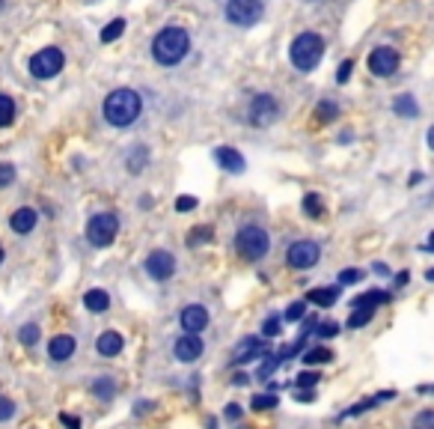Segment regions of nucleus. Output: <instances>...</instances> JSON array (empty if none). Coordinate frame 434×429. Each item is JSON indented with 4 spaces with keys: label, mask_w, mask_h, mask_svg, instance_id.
<instances>
[{
    "label": "nucleus",
    "mask_w": 434,
    "mask_h": 429,
    "mask_svg": "<svg viewBox=\"0 0 434 429\" xmlns=\"http://www.w3.org/2000/svg\"><path fill=\"white\" fill-rule=\"evenodd\" d=\"M426 280H429V283H434V268H429V272H426Z\"/></svg>",
    "instance_id": "nucleus-55"
},
{
    "label": "nucleus",
    "mask_w": 434,
    "mask_h": 429,
    "mask_svg": "<svg viewBox=\"0 0 434 429\" xmlns=\"http://www.w3.org/2000/svg\"><path fill=\"white\" fill-rule=\"evenodd\" d=\"M36 221H39V212H36L33 206H21V209H15L12 214H9V227H12V232H18V236L33 232Z\"/></svg>",
    "instance_id": "nucleus-17"
},
{
    "label": "nucleus",
    "mask_w": 434,
    "mask_h": 429,
    "mask_svg": "<svg viewBox=\"0 0 434 429\" xmlns=\"http://www.w3.org/2000/svg\"><path fill=\"white\" fill-rule=\"evenodd\" d=\"M369 72L375 78H393L399 72V51L390 48V45H381L369 54Z\"/></svg>",
    "instance_id": "nucleus-12"
},
{
    "label": "nucleus",
    "mask_w": 434,
    "mask_h": 429,
    "mask_svg": "<svg viewBox=\"0 0 434 429\" xmlns=\"http://www.w3.org/2000/svg\"><path fill=\"white\" fill-rule=\"evenodd\" d=\"M265 15V3L262 0H226V18L238 27H253Z\"/></svg>",
    "instance_id": "nucleus-9"
},
{
    "label": "nucleus",
    "mask_w": 434,
    "mask_h": 429,
    "mask_svg": "<svg viewBox=\"0 0 434 429\" xmlns=\"http://www.w3.org/2000/svg\"><path fill=\"white\" fill-rule=\"evenodd\" d=\"M78 352V340L71 337V334H54L51 337V343H48V361L54 364H66L71 361Z\"/></svg>",
    "instance_id": "nucleus-15"
},
{
    "label": "nucleus",
    "mask_w": 434,
    "mask_h": 429,
    "mask_svg": "<svg viewBox=\"0 0 434 429\" xmlns=\"http://www.w3.org/2000/svg\"><path fill=\"white\" fill-rule=\"evenodd\" d=\"M426 140H429V149L434 152V125H431V129H429V134H426Z\"/></svg>",
    "instance_id": "nucleus-52"
},
{
    "label": "nucleus",
    "mask_w": 434,
    "mask_h": 429,
    "mask_svg": "<svg viewBox=\"0 0 434 429\" xmlns=\"http://www.w3.org/2000/svg\"><path fill=\"white\" fill-rule=\"evenodd\" d=\"M283 334V316H277V313H271V316H265V322H262V337L265 340H274Z\"/></svg>",
    "instance_id": "nucleus-32"
},
{
    "label": "nucleus",
    "mask_w": 434,
    "mask_h": 429,
    "mask_svg": "<svg viewBox=\"0 0 434 429\" xmlns=\"http://www.w3.org/2000/svg\"><path fill=\"white\" fill-rule=\"evenodd\" d=\"M12 120H15V102H12V96L0 93V129L12 125Z\"/></svg>",
    "instance_id": "nucleus-34"
},
{
    "label": "nucleus",
    "mask_w": 434,
    "mask_h": 429,
    "mask_svg": "<svg viewBox=\"0 0 434 429\" xmlns=\"http://www.w3.org/2000/svg\"><path fill=\"white\" fill-rule=\"evenodd\" d=\"M306 316V301H292L283 313V322H304Z\"/></svg>",
    "instance_id": "nucleus-37"
},
{
    "label": "nucleus",
    "mask_w": 434,
    "mask_h": 429,
    "mask_svg": "<svg viewBox=\"0 0 434 429\" xmlns=\"http://www.w3.org/2000/svg\"><path fill=\"white\" fill-rule=\"evenodd\" d=\"M411 429H434V408H422L420 415L411 420Z\"/></svg>",
    "instance_id": "nucleus-39"
},
{
    "label": "nucleus",
    "mask_w": 434,
    "mask_h": 429,
    "mask_svg": "<svg viewBox=\"0 0 434 429\" xmlns=\"http://www.w3.org/2000/svg\"><path fill=\"white\" fill-rule=\"evenodd\" d=\"M15 167L12 164H9V161H0V188H9V185H12L15 182Z\"/></svg>",
    "instance_id": "nucleus-42"
},
{
    "label": "nucleus",
    "mask_w": 434,
    "mask_h": 429,
    "mask_svg": "<svg viewBox=\"0 0 434 429\" xmlns=\"http://www.w3.org/2000/svg\"><path fill=\"white\" fill-rule=\"evenodd\" d=\"M333 358H336V355H333L328 346H312V349H306V352H304V364L306 366H321V364H330Z\"/></svg>",
    "instance_id": "nucleus-25"
},
{
    "label": "nucleus",
    "mask_w": 434,
    "mask_h": 429,
    "mask_svg": "<svg viewBox=\"0 0 434 429\" xmlns=\"http://www.w3.org/2000/svg\"><path fill=\"white\" fill-rule=\"evenodd\" d=\"M297 402H315V388H295Z\"/></svg>",
    "instance_id": "nucleus-45"
},
{
    "label": "nucleus",
    "mask_w": 434,
    "mask_h": 429,
    "mask_svg": "<svg viewBox=\"0 0 434 429\" xmlns=\"http://www.w3.org/2000/svg\"><path fill=\"white\" fill-rule=\"evenodd\" d=\"M191 51V36H187L185 27H164L155 39H152V57H155L161 66H176L182 63Z\"/></svg>",
    "instance_id": "nucleus-2"
},
{
    "label": "nucleus",
    "mask_w": 434,
    "mask_h": 429,
    "mask_svg": "<svg viewBox=\"0 0 434 429\" xmlns=\"http://www.w3.org/2000/svg\"><path fill=\"white\" fill-rule=\"evenodd\" d=\"M372 272L381 274V277H390V265H387V263H372Z\"/></svg>",
    "instance_id": "nucleus-51"
},
{
    "label": "nucleus",
    "mask_w": 434,
    "mask_h": 429,
    "mask_svg": "<svg viewBox=\"0 0 434 429\" xmlns=\"http://www.w3.org/2000/svg\"><path fill=\"white\" fill-rule=\"evenodd\" d=\"M319 259H321V248L312 239H297L286 250V265L295 268V272H306V268L319 265Z\"/></svg>",
    "instance_id": "nucleus-6"
},
{
    "label": "nucleus",
    "mask_w": 434,
    "mask_h": 429,
    "mask_svg": "<svg viewBox=\"0 0 434 429\" xmlns=\"http://www.w3.org/2000/svg\"><path fill=\"white\" fill-rule=\"evenodd\" d=\"M39 337H42V328L36 325V322H24V325L18 328V340H21V346H27V349H33L39 343Z\"/></svg>",
    "instance_id": "nucleus-27"
},
{
    "label": "nucleus",
    "mask_w": 434,
    "mask_h": 429,
    "mask_svg": "<svg viewBox=\"0 0 434 429\" xmlns=\"http://www.w3.org/2000/svg\"><path fill=\"white\" fill-rule=\"evenodd\" d=\"M411 283V272H399L393 277V286H408Z\"/></svg>",
    "instance_id": "nucleus-49"
},
{
    "label": "nucleus",
    "mask_w": 434,
    "mask_h": 429,
    "mask_svg": "<svg viewBox=\"0 0 434 429\" xmlns=\"http://www.w3.org/2000/svg\"><path fill=\"white\" fill-rule=\"evenodd\" d=\"M62 66H66V57H62V51L60 48H42V51H36L33 57H30V75L33 78H39V80H48V78H57Z\"/></svg>",
    "instance_id": "nucleus-8"
},
{
    "label": "nucleus",
    "mask_w": 434,
    "mask_h": 429,
    "mask_svg": "<svg viewBox=\"0 0 434 429\" xmlns=\"http://www.w3.org/2000/svg\"><path fill=\"white\" fill-rule=\"evenodd\" d=\"M426 250H431V254H434V232H431L429 241H426Z\"/></svg>",
    "instance_id": "nucleus-53"
},
{
    "label": "nucleus",
    "mask_w": 434,
    "mask_h": 429,
    "mask_svg": "<svg viewBox=\"0 0 434 429\" xmlns=\"http://www.w3.org/2000/svg\"><path fill=\"white\" fill-rule=\"evenodd\" d=\"M339 286H315V289L306 292V301L315 304V307H333L339 298Z\"/></svg>",
    "instance_id": "nucleus-22"
},
{
    "label": "nucleus",
    "mask_w": 434,
    "mask_h": 429,
    "mask_svg": "<svg viewBox=\"0 0 434 429\" xmlns=\"http://www.w3.org/2000/svg\"><path fill=\"white\" fill-rule=\"evenodd\" d=\"M339 116V104L330 102V98H321L319 104H315V120L319 122H333Z\"/></svg>",
    "instance_id": "nucleus-28"
},
{
    "label": "nucleus",
    "mask_w": 434,
    "mask_h": 429,
    "mask_svg": "<svg viewBox=\"0 0 434 429\" xmlns=\"http://www.w3.org/2000/svg\"><path fill=\"white\" fill-rule=\"evenodd\" d=\"M0 263H3V248H0Z\"/></svg>",
    "instance_id": "nucleus-57"
},
{
    "label": "nucleus",
    "mask_w": 434,
    "mask_h": 429,
    "mask_svg": "<svg viewBox=\"0 0 434 429\" xmlns=\"http://www.w3.org/2000/svg\"><path fill=\"white\" fill-rule=\"evenodd\" d=\"M0 6H3V0H0Z\"/></svg>",
    "instance_id": "nucleus-58"
},
{
    "label": "nucleus",
    "mask_w": 434,
    "mask_h": 429,
    "mask_svg": "<svg viewBox=\"0 0 434 429\" xmlns=\"http://www.w3.org/2000/svg\"><path fill=\"white\" fill-rule=\"evenodd\" d=\"M271 352V346H268V340L265 337H244L238 346H235V352H232V364L238 366V364H253V361H259V358H265Z\"/></svg>",
    "instance_id": "nucleus-13"
},
{
    "label": "nucleus",
    "mask_w": 434,
    "mask_h": 429,
    "mask_svg": "<svg viewBox=\"0 0 434 429\" xmlns=\"http://www.w3.org/2000/svg\"><path fill=\"white\" fill-rule=\"evenodd\" d=\"M241 417H244V408L238 406V402H226L223 420H229V424H241Z\"/></svg>",
    "instance_id": "nucleus-43"
},
{
    "label": "nucleus",
    "mask_w": 434,
    "mask_h": 429,
    "mask_svg": "<svg viewBox=\"0 0 434 429\" xmlns=\"http://www.w3.org/2000/svg\"><path fill=\"white\" fill-rule=\"evenodd\" d=\"M214 161H217V167L226 170V173H241V170H244V155L238 149H232V146H217L214 149Z\"/></svg>",
    "instance_id": "nucleus-18"
},
{
    "label": "nucleus",
    "mask_w": 434,
    "mask_h": 429,
    "mask_svg": "<svg viewBox=\"0 0 434 429\" xmlns=\"http://www.w3.org/2000/svg\"><path fill=\"white\" fill-rule=\"evenodd\" d=\"M247 120H250V125H256V129L277 122V120H279V104H277V98L271 96V93H256V96L250 98Z\"/></svg>",
    "instance_id": "nucleus-10"
},
{
    "label": "nucleus",
    "mask_w": 434,
    "mask_h": 429,
    "mask_svg": "<svg viewBox=\"0 0 434 429\" xmlns=\"http://www.w3.org/2000/svg\"><path fill=\"white\" fill-rule=\"evenodd\" d=\"M339 331H342V325H339V322L328 319V322H319V328H315L312 334H315V337H321V340H333V337L339 334Z\"/></svg>",
    "instance_id": "nucleus-38"
},
{
    "label": "nucleus",
    "mask_w": 434,
    "mask_h": 429,
    "mask_svg": "<svg viewBox=\"0 0 434 429\" xmlns=\"http://www.w3.org/2000/svg\"><path fill=\"white\" fill-rule=\"evenodd\" d=\"M351 69H354V63H351V60H345V63L339 66V72H336V80H339V84H345V80L351 78Z\"/></svg>",
    "instance_id": "nucleus-48"
},
{
    "label": "nucleus",
    "mask_w": 434,
    "mask_h": 429,
    "mask_svg": "<svg viewBox=\"0 0 434 429\" xmlns=\"http://www.w3.org/2000/svg\"><path fill=\"white\" fill-rule=\"evenodd\" d=\"M235 254L247 263H259L271 254V232L259 223H244V227L235 232Z\"/></svg>",
    "instance_id": "nucleus-3"
},
{
    "label": "nucleus",
    "mask_w": 434,
    "mask_h": 429,
    "mask_svg": "<svg viewBox=\"0 0 434 429\" xmlns=\"http://www.w3.org/2000/svg\"><path fill=\"white\" fill-rule=\"evenodd\" d=\"M152 408H155V402H152V399H137V402H134V415H149V411Z\"/></svg>",
    "instance_id": "nucleus-46"
},
{
    "label": "nucleus",
    "mask_w": 434,
    "mask_h": 429,
    "mask_svg": "<svg viewBox=\"0 0 434 429\" xmlns=\"http://www.w3.org/2000/svg\"><path fill=\"white\" fill-rule=\"evenodd\" d=\"M265 358H268V361H262V364H259V370H256V379H259V382H268L271 375L277 373V366L283 364V358L274 355V352H268Z\"/></svg>",
    "instance_id": "nucleus-30"
},
{
    "label": "nucleus",
    "mask_w": 434,
    "mask_h": 429,
    "mask_svg": "<svg viewBox=\"0 0 434 429\" xmlns=\"http://www.w3.org/2000/svg\"><path fill=\"white\" fill-rule=\"evenodd\" d=\"M122 33H125V18H113V21H111V24H107L104 30H102V42H107V45H111V42H116V39H119Z\"/></svg>",
    "instance_id": "nucleus-36"
},
{
    "label": "nucleus",
    "mask_w": 434,
    "mask_h": 429,
    "mask_svg": "<svg viewBox=\"0 0 434 429\" xmlns=\"http://www.w3.org/2000/svg\"><path fill=\"white\" fill-rule=\"evenodd\" d=\"M15 411H18L15 399H12V397H3V393H0V424L12 420V417H15Z\"/></svg>",
    "instance_id": "nucleus-40"
},
{
    "label": "nucleus",
    "mask_w": 434,
    "mask_h": 429,
    "mask_svg": "<svg viewBox=\"0 0 434 429\" xmlns=\"http://www.w3.org/2000/svg\"><path fill=\"white\" fill-rule=\"evenodd\" d=\"M277 406H279L277 393H253V399H250V408L253 411H271V408H277Z\"/></svg>",
    "instance_id": "nucleus-33"
},
{
    "label": "nucleus",
    "mask_w": 434,
    "mask_h": 429,
    "mask_svg": "<svg viewBox=\"0 0 434 429\" xmlns=\"http://www.w3.org/2000/svg\"><path fill=\"white\" fill-rule=\"evenodd\" d=\"M321 382V373L315 370V366H306L304 373H297V379H295V388H315V384Z\"/></svg>",
    "instance_id": "nucleus-35"
},
{
    "label": "nucleus",
    "mask_w": 434,
    "mask_h": 429,
    "mask_svg": "<svg viewBox=\"0 0 434 429\" xmlns=\"http://www.w3.org/2000/svg\"><path fill=\"white\" fill-rule=\"evenodd\" d=\"M205 352V343L200 334H182L173 343V358L179 364H196Z\"/></svg>",
    "instance_id": "nucleus-14"
},
{
    "label": "nucleus",
    "mask_w": 434,
    "mask_h": 429,
    "mask_svg": "<svg viewBox=\"0 0 434 429\" xmlns=\"http://www.w3.org/2000/svg\"><path fill=\"white\" fill-rule=\"evenodd\" d=\"M149 164V149L143 146V143H134V146H128V152H125V167H128L131 176L143 173Z\"/></svg>",
    "instance_id": "nucleus-20"
},
{
    "label": "nucleus",
    "mask_w": 434,
    "mask_h": 429,
    "mask_svg": "<svg viewBox=\"0 0 434 429\" xmlns=\"http://www.w3.org/2000/svg\"><path fill=\"white\" fill-rule=\"evenodd\" d=\"M119 236V214L116 212H95L87 221V239L93 248H111Z\"/></svg>",
    "instance_id": "nucleus-5"
},
{
    "label": "nucleus",
    "mask_w": 434,
    "mask_h": 429,
    "mask_svg": "<svg viewBox=\"0 0 434 429\" xmlns=\"http://www.w3.org/2000/svg\"><path fill=\"white\" fill-rule=\"evenodd\" d=\"M393 111H396V116H408V120H413V116H420V104L413 96L404 93V96H396Z\"/></svg>",
    "instance_id": "nucleus-24"
},
{
    "label": "nucleus",
    "mask_w": 434,
    "mask_h": 429,
    "mask_svg": "<svg viewBox=\"0 0 434 429\" xmlns=\"http://www.w3.org/2000/svg\"><path fill=\"white\" fill-rule=\"evenodd\" d=\"M232 384H235V388H244V384H250V375L247 373H235L232 375Z\"/></svg>",
    "instance_id": "nucleus-50"
},
{
    "label": "nucleus",
    "mask_w": 434,
    "mask_h": 429,
    "mask_svg": "<svg viewBox=\"0 0 434 429\" xmlns=\"http://www.w3.org/2000/svg\"><path fill=\"white\" fill-rule=\"evenodd\" d=\"M238 429H253V426H244V424H238Z\"/></svg>",
    "instance_id": "nucleus-56"
},
{
    "label": "nucleus",
    "mask_w": 434,
    "mask_h": 429,
    "mask_svg": "<svg viewBox=\"0 0 434 429\" xmlns=\"http://www.w3.org/2000/svg\"><path fill=\"white\" fill-rule=\"evenodd\" d=\"M122 349H125V337L116 328H107L95 337V352L102 358H116V355H122Z\"/></svg>",
    "instance_id": "nucleus-16"
},
{
    "label": "nucleus",
    "mask_w": 434,
    "mask_h": 429,
    "mask_svg": "<svg viewBox=\"0 0 434 429\" xmlns=\"http://www.w3.org/2000/svg\"><path fill=\"white\" fill-rule=\"evenodd\" d=\"M140 111H143V98H140L137 89L119 87L104 98L102 113H104L107 125H113V129H128V125H134L140 120Z\"/></svg>",
    "instance_id": "nucleus-1"
},
{
    "label": "nucleus",
    "mask_w": 434,
    "mask_h": 429,
    "mask_svg": "<svg viewBox=\"0 0 434 429\" xmlns=\"http://www.w3.org/2000/svg\"><path fill=\"white\" fill-rule=\"evenodd\" d=\"M375 313L372 307H351V316H348V328H363L369 325V322L375 319Z\"/></svg>",
    "instance_id": "nucleus-29"
},
{
    "label": "nucleus",
    "mask_w": 434,
    "mask_h": 429,
    "mask_svg": "<svg viewBox=\"0 0 434 429\" xmlns=\"http://www.w3.org/2000/svg\"><path fill=\"white\" fill-rule=\"evenodd\" d=\"M176 268H179L176 254H173V250H164V248L149 250L146 259H143V272H146L152 280H158V283L170 280V277L176 274Z\"/></svg>",
    "instance_id": "nucleus-7"
},
{
    "label": "nucleus",
    "mask_w": 434,
    "mask_h": 429,
    "mask_svg": "<svg viewBox=\"0 0 434 429\" xmlns=\"http://www.w3.org/2000/svg\"><path fill=\"white\" fill-rule=\"evenodd\" d=\"M390 298H393V295L387 289H366V292H360L357 298L351 301V307H372V310H378V307H384V304H390Z\"/></svg>",
    "instance_id": "nucleus-21"
},
{
    "label": "nucleus",
    "mask_w": 434,
    "mask_h": 429,
    "mask_svg": "<svg viewBox=\"0 0 434 429\" xmlns=\"http://www.w3.org/2000/svg\"><path fill=\"white\" fill-rule=\"evenodd\" d=\"M89 390H93V397L98 402H111L116 397V390H119V384H116L113 375H95V379L89 382Z\"/></svg>",
    "instance_id": "nucleus-19"
},
{
    "label": "nucleus",
    "mask_w": 434,
    "mask_h": 429,
    "mask_svg": "<svg viewBox=\"0 0 434 429\" xmlns=\"http://www.w3.org/2000/svg\"><path fill=\"white\" fill-rule=\"evenodd\" d=\"M214 239V230L209 227V223H203V227H194L191 232H187V248H200V245H209V241Z\"/></svg>",
    "instance_id": "nucleus-26"
},
{
    "label": "nucleus",
    "mask_w": 434,
    "mask_h": 429,
    "mask_svg": "<svg viewBox=\"0 0 434 429\" xmlns=\"http://www.w3.org/2000/svg\"><path fill=\"white\" fill-rule=\"evenodd\" d=\"M196 209V197H187V194H182L176 200V212H194Z\"/></svg>",
    "instance_id": "nucleus-44"
},
{
    "label": "nucleus",
    "mask_w": 434,
    "mask_h": 429,
    "mask_svg": "<svg viewBox=\"0 0 434 429\" xmlns=\"http://www.w3.org/2000/svg\"><path fill=\"white\" fill-rule=\"evenodd\" d=\"M209 307L200 301H194V304H185L182 310H179V325H182L185 334H203L205 328H209Z\"/></svg>",
    "instance_id": "nucleus-11"
},
{
    "label": "nucleus",
    "mask_w": 434,
    "mask_h": 429,
    "mask_svg": "<svg viewBox=\"0 0 434 429\" xmlns=\"http://www.w3.org/2000/svg\"><path fill=\"white\" fill-rule=\"evenodd\" d=\"M60 424L66 426V429H80V417L69 415V411H62V415H60Z\"/></svg>",
    "instance_id": "nucleus-47"
},
{
    "label": "nucleus",
    "mask_w": 434,
    "mask_h": 429,
    "mask_svg": "<svg viewBox=\"0 0 434 429\" xmlns=\"http://www.w3.org/2000/svg\"><path fill=\"white\" fill-rule=\"evenodd\" d=\"M84 307L89 310V313H95V316H102V313H107L111 310V295H107V289H89V292H84Z\"/></svg>",
    "instance_id": "nucleus-23"
},
{
    "label": "nucleus",
    "mask_w": 434,
    "mask_h": 429,
    "mask_svg": "<svg viewBox=\"0 0 434 429\" xmlns=\"http://www.w3.org/2000/svg\"><path fill=\"white\" fill-rule=\"evenodd\" d=\"M205 426L214 429V426H217V420H214V417H205Z\"/></svg>",
    "instance_id": "nucleus-54"
},
{
    "label": "nucleus",
    "mask_w": 434,
    "mask_h": 429,
    "mask_svg": "<svg viewBox=\"0 0 434 429\" xmlns=\"http://www.w3.org/2000/svg\"><path fill=\"white\" fill-rule=\"evenodd\" d=\"M301 206H304V214H306V218H315V221L324 218V203H321L319 194H306Z\"/></svg>",
    "instance_id": "nucleus-31"
},
{
    "label": "nucleus",
    "mask_w": 434,
    "mask_h": 429,
    "mask_svg": "<svg viewBox=\"0 0 434 429\" xmlns=\"http://www.w3.org/2000/svg\"><path fill=\"white\" fill-rule=\"evenodd\" d=\"M288 57H292V66L297 72H312L324 57V39L319 33H301L295 36L292 48H288Z\"/></svg>",
    "instance_id": "nucleus-4"
},
{
    "label": "nucleus",
    "mask_w": 434,
    "mask_h": 429,
    "mask_svg": "<svg viewBox=\"0 0 434 429\" xmlns=\"http://www.w3.org/2000/svg\"><path fill=\"white\" fill-rule=\"evenodd\" d=\"M366 277V272H360V268H345V272H339V286H351V283H360Z\"/></svg>",
    "instance_id": "nucleus-41"
}]
</instances>
